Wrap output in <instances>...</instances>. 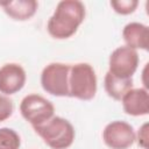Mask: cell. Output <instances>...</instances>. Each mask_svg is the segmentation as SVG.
I'll use <instances>...</instances> for the list:
<instances>
[{
	"instance_id": "obj_1",
	"label": "cell",
	"mask_w": 149,
	"mask_h": 149,
	"mask_svg": "<svg viewBox=\"0 0 149 149\" xmlns=\"http://www.w3.org/2000/svg\"><path fill=\"white\" fill-rule=\"evenodd\" d=\"M85 5L79 0H63L56 6L47 23L48 33L57 40H65L76 34L85 19Z\"/></svg>"
},
{
	"instance_id": "obj_2",
	"label": "cell",
	"mask_w": 149,
	"mask_h": 149,
	"mask_svg": "<svg viewBox=\"0 0 149 149\" xmlns=\"http://www.w3.org/2000/svg\"><path fill=\"white\" fill-rule=\"evenodd\" d=\"M33 128L51 149H66L74 141V128L72 123L62 116L54 115L45 123Z\"/></svg>"
},
{
	"instance_id": "obj_3",
	"label": "cell",
	"mask_w": 149,
	"mask_h": 149,
	"mask_svg": "<svg viewBox=\"0 0 149 149\" xmlns=\"http://www.w3.org/2000/svg\"><path fill=\"white\" fill-rule=\"evenodd\" d=\"M98 88L97 74L88 63H77L71 65L69 74V97L79 100H91Z\"/></svg>"
},
{
	"instance_id": "obj_4",
	"label": "cell",
	"mask_w": 149,
	"mask_h": 149,
	"mask_svg": "<svg viewBox=\"0 0 149 149\" xmlns=\"http://www.w3.org/2000/svg\"><path fill=\"white\" fill-rule=\"evenodd\" d=\"M20 112L26 121H28L33 127H36L45 123L54 116L55 106L44 97L31 93L21 100Z\"/></svg>"
},
{
	"instance_id": "obj_5",
	"label": "cell",
	"mask_w": 149,
	"mask_h": 149,
	"mask_svg": "<svg viewBox=\"0 0 149 149\" xmlns=\"http://www.w3.org/2000/svg\"><path fill=\"white\" fill-rule=\"evenodd\" d=\"M70 65L64 63H50L41 73L42 88L55 97H69Z\"/></svg>"
},
{
	"instance_id": "obj_6",
	"label": "cell",
	"mask_w": 149,
	"mask_h": 149,
	"mask_svg": "<svg viewBox=\"0 0 149 149\" xmlns=\"http://www.w3.org/2000/svg\"><path fill=\"white\" fill-rule=\"evenodd\" d=\"M139 66V54L136 50L122 45L112 51L108 59V72L118 78L129 79Z\"/></svg>"
},
{
	"instance_id": "obj_7",
	"label": "cell",
	"mask_w": 149,
	"mask_h": 149,
	"mask_svg": "<svg viewBox=\"0 0 149 149\" xmlns=\"http://www.w3.org/2000/svg\"><path fill=\"white\" fill-rule=\"evenodd\" d=\"M102 140L111 149H128L136 140V133L132 125L115 120L106 125L102 130Z\"/></svg>"
},
{
	"instance_id": "obj_8",
	"label": "cell",
	"mask_w": 149,
	"mask_h": 149,
	"mask_svg": "<svg viewBox=\"0 0 149 149\" xmlns=\"http://www.w3.org/2000/svg\"><path fill=\"white\" fill-rule=\"evenodd\" d=\"M26 71L17 63H7L0 68V93L12 95L21 91L26 84Z\"/></svg>"
},
{
	"instance_id": "obj_9",
	"label": "cell",
	"mask_w": 149,
	"mask_h": 149,
	"mask_svg": "<svg viewBox=\"0 0 149 149\" xmlns=\"http://www.w3.org/2000/svg\"><path fill=\"white\" fill-rule=\"evenodd\" d=\"M125 113L132 116H142L149 113V93L147 88H130L121 99Z\"/></svg>"
},
{
	"instance_id": "obj_10",
	"label": "cell",
	"mask_w": 149,
	"mask_h": 149,
	"mask_svg": "<svg viewBox=\"0 0 149 149\" xmlns=\"http://www.w3.org/2000/svg\"><path fill=\"white\" fill-rule=\"evenodd\" d=\"M122 37L126 45L137 50H148L149 48V28L141 22H129L122 29Z\"/></svg>"
},
{
	"instance_id": "obj_11",
	"label": "cell",
	"mask_w": 149,
	"mask_h": 149,
	"mask_svg": "<svg viewBox=\"0 0 149 149\" xmlns=\"http://www.w3.org/2000/svg\"><path fill=\"white\" fill-rule=\"evenodd\" d=\"M0 6L9 17L17 21H26L35 15L38 3L35 0H15L1 1Z\"/></svg>"
},
{
	"instance_id": "obj_12",
	"label": "cell",
	"mask_w": 149,
	"mask_h": 149,
	"mask_svg": "<svg viewBox=\"0 0 149 149\" xmlns=\"http://www.w3.org/2000/svg\"><path fill=\"white\" fill-rule=\"evenodd\" d=\"M104 86H105V91L112 99L121 101L122 97L130 88H133V79L118 78L107 71L104 78Z\"/></svg>"
},
{
	"instance_id": "obj_13",
	"label": "cell",
	"mask_w": 149,
	"mask_h": 149,
	"mask_svg": "<svg viewBox=\"0 0 149 149\" xmlns=\"http://www.w3.org/2000/svg\"><path fill=\"white\" fill-rule=\"evenodd\" d=\"M21 140L19 134L8 127L0 128V149H19Z\"/></svg>"
},
{
	"instance_id": "obj_14",
	"label": "cell",
	"mask_w": 149,
	"mask_h": 149,
	"mask_svg": "<svg viewBox=\"0 0 149 149\" xmlns=\"http://www.w3.org/2000/svg\"><path fill=\"white\" fill-rule=\"evenodd\" d=\"M109 5L115 13L121 15H128L135 12L136 7L139 6V1L137 0H113L109 2Z\"/></svg>"
},
{
	"instance_id": "obj_15",
	"label": "cell",
	"mask_w": 149,
	"mask_h": 149,
	"mask_svg": "<svg viewBox=\"0 0 149 149\" xmlns=\"http://www.w3.org/2000/svg\"><path fill=\"white\" fill-rule=\"evenodd\" d=\"M13 101L5 94H0V122L9 119L13 114Z\"/></svg>"
},
{
	"instance_id": "obj_16",
	"label": "cell",
	"mask_w": 149,
	"mask_h": 149,
	"mask_svg": "<svg viewBox=\"0 0 149 149\" xmlns=\"http://www.w3.org/2000/svg\"><path fill=\"white\" fill-rule=\"evenodd\" d=\"M136 140H137V143L141 148L148 149V141H149V125H148V122L143 123L139 128V132L136 134Z\"/></svg>"
}]
</instances>
